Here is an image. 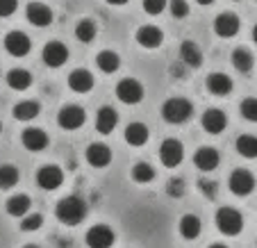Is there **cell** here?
<instances>
[{
	"mask_svg": "<svg viewBox=\"0 0 257 248\" xmlns=\"http://www.w3.org/2000/svg\"><path fill=\"white\" fill-rule=\"evenodd\" d=\"M180 234L185 239H196L200 234V230H203V223H200V219L196 214H185L182 219H180Z\"/></svg>",
	"mask_w": 257,
	"mask_h": 248,
	"instance_id": "obj_25",
	"label": "cell"
},
{
	"mask_svg": "<svg viewBox=\"0 0 257 248\" xmlns=\"http://www.w3.org/2000/svg\"><path fill=\"white\" fill-rule=\"evenodd\" d=\"M116 234L109 225H93L87 230V246L89 248H112Z\"/></svg>",
	"mask_w": 257,
	"mask_h": 248,
	"instance_id": "obj_9",
	"label": "cell"
},
{
	"mask_svg": "<svg viewBox=\"0 0 257 248\" xmlns=\"http://www.w3.org/2000/svg\"><path fill=\"white\" fill-rule=\"evenodd\" d=\"M198 189H200V194H205L207 198H214V196H216V191H218V187H216V182H212V180H200L198 182Z\"/></svg>",
	"mask_w": 257,
	"mask_h": 248,
	"instance_id": "obj_40",
	"label": "cell"
},
{
	"mask_svg": "<svg viewBox=\"0 0 257 248\" xmlns=\"http://www.w3.org/2000/svg\"><path fill=\"white\" fill-rule=\"evenodd\" d=\"M21 141H23V146L28 148L30 153H41V151H46L50 144L48 135H46L41 128H28V130H23Z\"/></svg>",
	"mask_w": 257,
	"mask_h": 248,
	"instance_id": "obj_15",
	"label": "cell"
},
{
	"mask_svg": "<svg viewBox=\"0 0 257 248\" xmlns=\"http://www.w3.org/2000/svg\"><path fill=\"white\" fill-rule=\"evenodd\" d=\"M252 41H255V44H257V25H255V28H252Z\"/></svg>",
	"mask_w": 257,
	"mask_h": 248,
	"instance_id": "obj_43",
	"label": "cell"
},
{
	"mask_svg": "<svg viewBox=\"0 0 257 248\" xmlns=\"http://www.w3.org/2000/svg\"><path fill=\"white\" fill-rule=\"evenodd\" d=\"M107 5H116V7H121V5H125L127 0H105Z\"/></svg>",
	"mask_w": 257,
	"mask_h": 248,
	"instance_id": "obj_41",
	"label": "cell"
},
{
	"mask_svg": "<svg viewBox=\"0 0 257 248\" xmlns=\"http://www.w3.org/2000/svg\"><path fill=\"white\" fill-rule=\"evenodd\" d=\"M62 182H64V173H62V169H59V166L46 164V166H41V169L37 171V185H39L41 189L55 191V189H59V187H62Z\"/></svg>",
	"mask_w": 257,
	"mask_h": 248,
	"instance_id": "obj_7",
	"label": "cell"
},
{
	"mask_svg": "<svg viewBox=\"0 0 257 248\" xmlns=\"http://www.w3.org/2000/svg\"><path fill=\"white\" fill-rule=\"evenodd\" d=\"M41 112V105L37 100H21L14 105V118L16 121H32Z\"/></svg>",
	"mask_w": 257,
	"mask_h": 248,
	"instance_id": "obj_23",
	"label": "cell"
},
{
	"mask_svg": "<svg viewBox=\"0 0 257 248\" xmlns=\"http://www.w3.org/2000/svg\"><path fill=\"white\" fill-rule=\"evenodd\" d=\"M116 123H118V112L114 107L105 105V107L98 109V114H96V130L100 132V135H112L114 128H116Z\"/></svg>",
	"mask_w": 257,
	"mask_h": 248,
	"instance_id": "obj_18",
	"label": "cell"
},
{
	"mask_svg": "<svg viewBox=\"0 0 257 248\" xmlns=\"http://www.w3.org/2000/svg\"><path fill=\"white\" fill-rule=\"evenodd\" d=\"M30 205H32V203H30V196L16 194V196H12V198L7 200V214L16 216V219H23V216L28 214Z\"/></svg>",
	"mask_w": 257,
	"mask_h": 248,
	"instance_id": "obj_27",
	"label": "cell"
},
{
	"mask_svg": "<svg viewBox=\"0 0 257 248\" xmlns=\"http://www.w3.org/2000/svg\"><path fill=\"white\" fill-rule=\"evenodd\" d=\"M205 84H207V91L212 93V96H218V98L228 96V93L232 91V80H230V75H225V73H209Z\"/></svg>",
	"mask_w": 257,
	"mask_h": 248,
	"instance_id": "obj_19",
	"label": "cell"
},
{
	"mask_svg": "<svg viewBox=\"0 0 257 248\" xmlns=\"http://www.w3.org/2000/svg\"><path fill=\"white\" fill-rule=\"evenodd\" d=\"M68 87L75 93H87L93 89V75L89 73L87 68H75L68 75Z\"/></svg>",
	"mask_w": 257,
	"mask_h": 248,
	"instance_id": "obj_20",
	"label": "cell"
},
{
	"mask_svg": "<svg viewBox=\"0 0 257 248\" xmlns=\"http://www.w3.org/2000/svg\"><path fill=\"white\" fill-rule=\"evenodd\" d=\"M216 228L228 237H234L243 230V216L234 207H221L216 212Z\"/></svg>",
	"mask_w": 257,
	"mask_h": 248,
	"instance_id": "obj_3",
	"label": "cell"
},
{
	"mask_svg": "<svg viewBox=\"0 0 257 248\" xmlns=\"http://www.w3.org/2000/svg\"><path fill=\"white\" fill-rule=\"evenodd\" d=\"M252 53L250 50H246V48H237V50H232V66L237 68L239 73H248L252 68Z\"/></svg>",
	"mask_w": 257,
	"mask_h": 248,
	"instance_id": "obj_30",
	"label": "cell"
},
{
	"mask_svg": "<svg viewBox=\"0 0 257 248\" xmlns=\"http://www.w3.org/2000/svg\"><path fill=\"white\" fill-rule=\"evenodd\" d=\"M169 10H171V16H173V19H185V16L189 14V5H187V0H171Z\"/></svg>",
	"mask_w": 257,
	"mask_h": 248,
	"instance_id": "obj_36",
	"label": "cell"
},
{
	"mask_svg": "<svg viewBox=\"0 0 257 248\" xmlns=\"http://www.w3.org/2000/svg\"><path fill=\"white\" fill-rule=\"evenodd\" d=\"M209 248H228V246H225V243H212Z\"/></svg>",
	"mask_w": 257,
	"mask_h": 248,
	"instance_id": "obj_44",
	"label": "cell"
},
{
	"mask_svg": "<svg viewBox=\"0 0 257 248\" xmlns=\"http://www.w3.org/2000/svg\"><path fill=\"white\" fill-rule=\"evenodd\" d=\"M0 130H3V123H0Z\"/></svg>",
	"mask_w": 257,
	"mask_h": 248,
	"instance_id": "obj_46",
	"label": "cell"
},
{
	"mask_svg": "<svg viewBox=\"0 0 257 248\" xmlns=\"http://www.w3.org/2000/svg\"><path fill=\"white\" fill-rule=\"evenodd\" d=\"M19 182V169L12 164H3L0 166V189H12Z\"/></svg>",
	"mask_w": 257,
	"mask_h": 248,
	"instance_id": "obj_33",
	"label": "cell"
},
{
	"mask_svg": "<svg viewBox=\"0 0 257 248\" xmlns=\"http://www.w3.org/2000/svg\"><path fill=\"white\" fill-rule=\"evenodd\" d=\"M96 34H98V28L93 21L84 19L78 23V28H75V39L82 41V44H91L93 39H96Z\"/></svg>",
	"mask_w": 257,
	"mask_h": 248,
	"instance_id": "obj_31",
	"label": "cell"
},
{
	"mask_svg": "<svg viewBox=\"0 0 257 248\" xmlns=\"http://www.w3.org/2000/svg\"><path fill=\"white\" fill-rule=\"evenodd\" d=\"M166 194L173 196V198H180V196H185V180H180V178H173V180L166 185Z\"/></svg>",
	"mask_w": 257,
	"mask_h": 248,
	"instance_id": "obj_38",
	"label": "cell"
},
{
	"mask_svg": "<svg viewBox=\"0 0 257 248\" xmlns=\"http://www.w3.org/2000/svg\"><path fill=\"white\" fill-rule=\"evenodd\" d=\"M162 41H164V32H162L157 25H141V28L137 30V44H139L141 48L155 50L162 46Z\"/></svg>",
	"mask_w": 257,
	"mask_h": 248,
	"instance_id": "obj_14",
	"label": "cell"
},
{
	"mask_svg": "<svg viewBox=\"0 0 257 248\" xmlns=\"http://www.w3.org/2000/svg\"><path fill=\"white\" fill-rule=\"evenodd\" d=\"M182 157H185V148H182V144H180L178 139H164L160 146V160L164 166H178L180 162H182Z\"/></svg>",
	"mask_w": 257,
	"mask_h": 248,
	"instance_id": "obj_11",
	"label": "cell"
},
{
	"mask_svg": "<svg viewBox=\"0 0 257 248\" xmlns=\"http://www.w3.org/2000/svg\"><path fill=\"white\" fill-rule=\"evenodd\" d=\"M218 162H221V155H218V151L216 148H212V146H203V148H198V151L194 153V166L196 169H200L203 173L214 171L218 166Z\"/></svg>",
	"mask_w": 257,
	"mask_h": 248,
	"instance_id": "obj_17",
	"label": "cell"
},
{
	"mask_svg": "<svg viewBox=\"0 0 257 248\" xmlns=\"http://www.w3.org/2000/svg\"><path fill=\"white\" fill-rule=\"evenodd\" d=\"M84 121H87V114L80 105H64L62 112L57 114V123L64 130H78L84 126Z\"/></svg>",
	"mask_w": 257,
	"mask_h": 248,
	"instance_id": "obj_5",
	"label": "cell"
},
{
	"mask_svg": "<svg viewBox=\"0 0 257 248\" xmlns=\"http://www.w3.org/2000/svg\"><path fill=\"white\" fill-rule=\"evenodd\" d=\"M241 116L250 123H257V98H246L241 100Z\"/></svg>",
	"mask_w": 257,
	"mask_h": 248,
	"instance_id": "obj_35",
	"label": "cell"
},
{
	"mask_svg": "<svg viewBox=\"0 0 257 248\" xmlns=\"http://www.w3.org/2000/svg\"><path fill=\"white\" fill-rule=\"evenodd\" d=\"M155 178V169L151 164H146V162H137L132 166V180L139 182V185H148V182Z\"/></svg>",
	"mask_w": 257,
	"mask_h": 248,
	"instance_id": "obj_32",
	"label": "cell"
},
{
	"mask_svg": "<svg viewBox=\"0 0 257 248\" xmlns=\"http://www.w3.org/2000/svg\"><path fill=\"white\" fill-rule=\"evenodd\" d=\"M7 84H10V89H14V91H25V89L32 84V75H30V71H25V68H12L10 73H7Z\"/></svg>",
	"mask_w": 257,
	"mask_h": 248,
	"instance_id": "obj_24",
	"label": "cell"
},
{
	"mask_svg": "<svg viewBox=\"0 0 257 248\" xmlns=\"http://www.w3.org/2000/svg\"><path fill=\"white\" fill-rule=\"evenodd\" d=\"M41 57H44V64L50 68H59L66 64L68 59V48L62 44V41H50V44L44 46L41 50Z\"/></svg>",
	"mask_w": 257,
	"mask_h": 248,
	"instance_id": "obj_10",
	"label": "cell"
},
{
	"mask_svg": "<svg viewBox=\"0 0 257 248\" xmlns=\"http://www.w3.org/2000/svg\"><path fill=\"white\" fill-rule=\"evenodd\" d=\"M87 162L96 169H105L109 162H112V151L105 144H91L87 148Z\"/></svg>",
	"mask_w": 257,
	"mask_h": 248,
	"instance_id": "obj_21",
	"label": "cell"
},
{
	"mask_svg": "<svg viewBox=\"0 0 257 248\" xmlns=\"http://www.w3.org/2000/svg\"><path fill=\"white\" fill-rule=\"evenodd\" d=\"M196 3H198V5H212L214 0H196Z\"/></svg>",
	"mask_w": 257,
	"mask_h": 248,
	"instance_id": "obj_42",
	"label": "cell"
},
{
	"mask_svg": "<svg viewBox=\"0 0 257 248\" xmlns=\"http://www.w3.org/2000/svg\"><path fill=\"white\" fill-rule=\"evenodd\" d=\"M180 62L191 66V68H198L200 64H203V50L198 48V44L185 41V44L180 46Z\"/></svg>",
	"mask_w": 257,
	"mask_h": 248,
	"instance_id": "obj_22",
	"label": "cell"
},
{
	"mask_svg": "<svg viewBox=\"0 0 257 248\" xmlns=\"http://www.w3.org/2000/svg\"><path fill=\"white\" fill-rule=\"evenodd\" d=\"M148 128L144 126V123H130V126L125 128V141L130 144V146H144L146 141H148Z\"/></svg>",
	"mask_w": 257,
	"mask_h": 248,
	"instance_id": "obj_26",
	"label": "cell"
},
{
	"mask_svg": "<svg viewBox=\"0 0 257 248\" xmlns=\"http://www.w3.org/2000/svg\"><path fill=\"white\" fill-rule=\"evenodd\" d=\"M194 114V105L185 98H171L162 105V116H164L166 123H173V126H180L191 118Z\"/></svg>",
	"mask_w": 257,
	"mask_h": 248,
	"instance_id": "obj_2",
	"label": "cell"
},
{
	"mask_svg": "<svg viewBox=\"0 0 257 248\" xmlns=\"http://www.w3.org/2000/svg\"><path fill=\"white\" fill-rule=\"evenodd\" d=\"M237 153L241 157H246V160H252V157H257V137L252 135H241L237 137Z\"/></svg>",
	"mask_w": 257,
	"mask_h": 248,
	"instance_id": "obj_29",
	"label": "cell"
},
{
	"mask_svg": "<svg viewBox=\"0 0 257 248\" xmlns=\"http://www.w3.org/2000/svg\"><path fill=\"white\" fill-rule=\"evenodd\" d=\"M200 126H203V130L207 132V135H221V132L225 130V126H228V116H225V112L212 107L203 114Z\"/></svg>",
	"mask_w": 257,
	"mask_h": 248,
	"instance_id": "obj_16",
	"label": "cell"
},
{
	"mask_svg": "<svg viewBox=\"0 0 257 248\" xmlns=\"http://www.w3.org/2000/svg\"><path fill=\"white\" fill-rule=\"evenodd\" d=\"M228 185H230V191H232L234 196H248V194H252V189H255V175L246 169H237L230 173Z\"/></svg>",
	"mask_w": 257,
	"mask_h": 248,
	"instance_id": "obj_6",
	"label": "cell"
},
{
	"mask_svg": "<svg viewBox=\"0 0 257 248\" xmlns=\"http://www.w3.org/2000/svg\"><path fill=\"white\" fill-rule=\"evenodd\" d=\"M87 203H84L80 196H66L57 203L55 207V216L62 221L64 225H80L84 219H87Z\"/></svg>",
	"mask_w": 257,
	"mask_h": 248,
	"instance_id": "obj_1",
	"label": "cell"
},
{
	"mask_svg": "<svg viewBox=\"0 0 257 248\" xmlns=\"http://www.w3.org/2000/svg\"><path fill=\"white\" fill-rule=\"evenodd\" d=\"M96 64L102 73H116L118 66H121V59H118V55L114 50H100L96 57Z\"/></svg>",
	"mask_w": 257,
	"mask_h": 248,
	"instance_id": "obj_28",
	"label": "cell"
},
{
	"mask_svg": "<svg viewBox=\"0 0 257 248\" xmlns=\"http://www.w3.org/2000/svg\"><path fill=\"white\" fill-rule=\"evenodd\" d=\"M23 248H39V246H34V243H28V246H23Z\"/></svg>",
	"mask_w": 257,
	"mask_h": 248,
	"instance_id": "obj_45",
	"label": "cell"
},
{
	"mask_svg": "<svg viewBox=\"0 0 257 248\" xmlns=\"http://www.w3.org/2000/svg\"><path fill=\"white\" fill-rule=\"evenodd\" d=\"M166 10V0H144V12L151 16H157Z\"/></svg>",
	"mask_w": 257,
	"mask_h": 248,
	"instance_id": "obj_37",
	"label": "cell"
},
{
	"mask_svg": "<svg viewBox=\"0 0 257 248\" xmlns=\"http://www.w3.org/2000/svg\"><path fill=\"white\" fill-rule=\"evenodd\" d=\"M5 50L12 55V57H25V55L32 50V44H30L25 32L12 30V32H7V37H5Z\"/></svg>",
	"mask_w": 257,
	"mask_h": 248,
	"instance_id": "obj_8",
	"label": "cell"
},
{
	"mask_svg": "<svg viewBox=\"0 0 257 248\" xmlns=\"http://www.w3.org/2000/svg\"><path fill=\"white\" fill-rule=\"evenodd\" d=\"M239 28H241V21H239V16L232 14V12H223V14H218L216 19H214V32H216L218 37H223V39L234 37V34L239 32Z\"/></svg>",
	"mask_w": 257,
	"mask_h": 248,
	"instance_id": "obj_12",
	"label": "cell"
},
{
	"mask_svg": "<svg viewBox=\"0 0 257 248\" xmlns=\"http://www.w3.org/2000/svg\"><path fill=\"white\" fill-rule=\"evenodd\" d=\"M44 225V216L41 214H25L21 219V230L23 232H34V230H39Z\"/></svg>",
	"mask_w": 257,
	"mask_h": 248,
	"instance_id": "obj_34",
	"label": "cell"
},
{
	"mask_svg": "<svg viewBox=\"0 0 257 248\" xmlns=\"http://www.w3.org/2000/svg\"><path fill=\"white\" fill-rule=\"evenodd\" d=\"M19 10V0H0V19H7Z\"/></svg>",
	"mask_w": 257,
	"mask_h": 248,
	"instance_id": "obj_39",
	"label": "cell"
},
{
	"mask_svg": "<svg viewBox=\"0 0 257 248\" xmlns=\"http://www.w3.org/2000/svg\"><path fill=\"white\" fill-rule=\"evenodd\" d=\"M25 19L34 25V28H48L53 23V10L44 3H30L25 7Z\"/></svg>",
	"mask_w": 257,
	"mask_h": 248,
	"instance_id": "obj_13",
	"label": "cell"
},
{
	"mask_svg": "<svg viewBox=\"0 0 257 248\" xmlns=\"http://www.w3.org/2000/svg\"><path fill=\"white\" fill-rule=\"evenodd\" d=\"M116 98L125 105H137L144 100V84L135 78H123L116 84Z\"/></svg>",
	"mask_w": 257,
	"mask_h": 248,
	"instance_id": "obj_4",
	"label": "cell"
}]
</instances>
